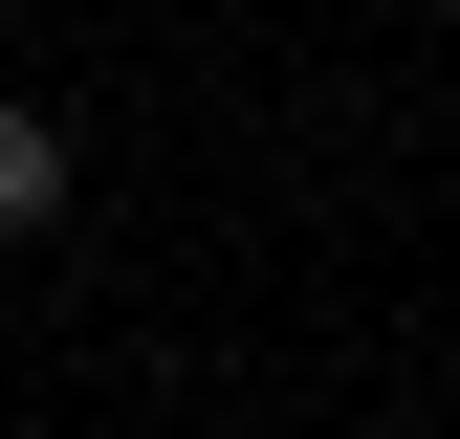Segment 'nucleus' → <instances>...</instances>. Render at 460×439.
<instances>
[{
	"label": "nucleus",
	"instance_id": "f257e3e1",
	"mask_svg": "<svg viewBox=\"0 0 460 439\" xmlns=\"http://www.w3.org/2000/svg\"><path fill=\"white\" fill-rule=\"evenodd\" d=\"M22 220H66V110H0V242Z\"/></svg>",
	"mask_w": 460,
	"mask_h": 439
}]
</instances>
